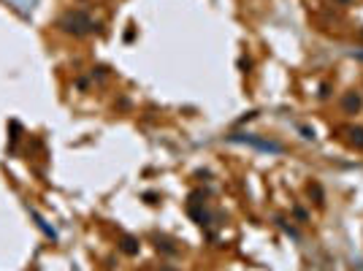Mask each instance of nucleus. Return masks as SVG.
I'll return each mask as SVG.
<instances>
[{"instance_id": "7ed1b4c3", "label": "nucleus", "mask_w": 363, "mask_h": 271, "mask_svg": "<svg viewBox=\"0 0 363 271\" xmlns=\"http://www.w3.org/2000/svg\"><path fill=\"white\" fill-rule=\"evenodd\" d=\"M358 106H361V98H358V95H347V101H344L347 111H350V108H358Z\"/></svg>"}, {"instance_id": "f257e3e1", "label": "nucleus", "mask_w": 363, "mask_h": 271, "mask_svg": "<svg viewBox=\"0 0 363 271\" xmlns=\"http://www.w3.org/2000/svg\"><path fill=\"white\" fill-rule=\"evenodd\" d=\"M60 25H63L68 33H76V35H81V33H87V30H92V27H95L90 16H84L81 11H76V14H68L63 22H60Z\"/></svg>"}, {"instance_id": "20e7f679", "label": "nucleus", "mask_w": 363, "mask_h": 271, "mask_svg": "<svg viewBox=\"0 0 363 271\" xmlns=\"http://www.w3.org/2000/svg\"><path fill=\"white\" fill-rule=\"evenodd\" d=\"M350 136H352V144L363 146V130H361V128H358V130H350Z\"/></svg>"}, {"instance_id": "f03ea898", "label": "nucleus", "mask_w": 363, "mask_h": 271, "mask_svg": "<svg viewBox=\"0 0 363 271\" xmlns=\"http://www.w3.org/2000/svg\"><path fill=\"white\" fill-rule=\"evenodd\" d=\"M236 138L249 141V144L260 146V149H265V152H282V146H279V144H274V141H260V138H252V136H236Z\"/></svg>"}]
</instances>
